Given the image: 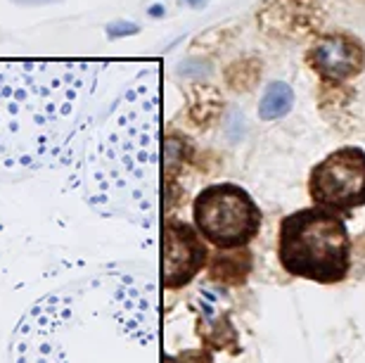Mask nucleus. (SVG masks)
<instances>
[{
  "label": "nucleus",
  "instance_id": "3",
  "mask_svg": "<svg viewBox=\"0 0 365 363\" xmlns=\"http://www.w3.org/2000/svg\"><path fill=\"white\" fill-rule=\"evenodd\" d=\"M148 302L126 273H98L41 297L10 342V363H112L145 323Z\"/></svg>",
  "mask_w": 365,
  "mask_h": 363
},
{
  "label": "nucleus",
  "instance_id": "2",
  "mask_svg": "<svg viewBox=\"0 0 365 363\" xmlns=\"http://www.w3.org/2000/svg\"><path fill=\"white\" fill-rule=\"evenodd\" d=\"M109 64L0 62V171L64 169Z\"/></svg>",
  "mask_w": 365,
  "mask_h": 363
},
{
  "label": "nucleus",
  "instance_id": "6",
  "mask_svg": "<svg viewBox=\"0 0 365 363\" xmlns=\"http://www.w3.org/2000/svg\"><path fill=\"white\" fill-rule=\"evenodd\" d=\"M309 193L318 207L330 212H351L365 205V152L341 148L327 155L311 171Z\"/></svg>",
  "mask_w": 365,
  "mask_h": 363
},
{
  "label": "nucleus",
  "instance_id": "4",
  "mask_svg": "<svg viewBox=\"0 0 365 363\" xmlns=\"http://www.w3.org/2000/svg\"><path fill=\"white\" fill-rule=\"evenodd\" d=\"M277 259L297 278L339 282L351 268V237L337 212L306 207L284 216L280 223Z\"/></svg>",
  "mask_w": 365,
  "mask_h": 363
},
{
  "label": "nucleus",
  "instance_id": "10",
  "mask_svg": "<svg viewBox=\"0 0 365 363\" xmlns=\"http://www.w3.org/2000/svg\"><path fill=\"white\" fill-rule=\"evenodd\" d=\"M121 29H116V26H107V31L109 36H128V34H138V26L135 24H119Z\"/></svg>",
  "mask_w": 365,
  "mask_h": 363
},
{
  "label": "nucleus",
  "instance_id": "11",
  "mask_svg": "<svg viewBox=\"0 0 365 363\" xmlns=\"http://www.w3.org/2000/svg\"><path fill=\"white\" fill-rule=\"evenodd\" d=\"M19 5H46V3H55V0H14Z\"/></svg>",
  "mask_w": 365,
  "mask_h": 363
},
{
  "label": "nucleus",
  "instance_id": "5",
  "mask_svg": "<svg viewBox=\"0 0 365 363\" xmlns=\"http://www.w3.org/2000/svg\"><path fill=\"white\" fill-rule=\"evenodd\" d=\"M197 230L221 250L242 247L259 233L261 209L250 193L232 183L209 185L195 200Z\"/></svg>",
  "mask_w": 365,
  "mask_h": 363
},
{
  "label": "nucleus",
  "instance_id": "9",
  "mask_svg": "<svg viewBox=\"0 0 365 363\" xmlns=\"http://www.w3.org/2000/svg\"><path fill=\"white\" fill-rule=\"evenodd\" d=\"M292 103H294V93L287 83L282 81H275L268 86L264 100L259 105V117L264 121H271L277 117H284L289 110H292Z\"/></svg>",
  "mask_w": 365,
  "mask_h": 363
},
{
  "label": "nucleus",
  "instance_id": "7",
  "mask_svg": "<svg viewBox=\"0 0 365 363\" xmlns=\"http://www.w3.org/2000/svg\"><path fill=\"white\" fill-rule=\"evenodd\" d=\"M207 250L197 233L185 223L169 221L164 226V285L180 287L195 278V273L204 266Z\"/></svg>",
  "mask_w": 365,
  "mask_h": 363
},
{
  "label": "nucleus",
  "instance_id": "1",
  "mask_svg": "<svg viewBox=\"0 0 365 363\" xmlns=\"http://www.w3.org/2000/svg\"><path fill=\"white\" fill-rule=\"evenodd\" d=\"M159 71L145 67L105 110H93L64 169L69 188L105 216L145 223L157 164Z\"/></svg>",
  "mask_w": 365,
  "mask_h": 363
},
{
  "label": "nucleus",
  "instance_id": "12",
  "mask_svg": "<svg viewBox=\"0 0 365 363\" xmlns=\"http://www.w3.org/2000/svg\"><path fill=\"white\" fill-rule=\"evenodd\" d=\"M187 3H190V5H202L204 0H187Z\"/></svg>",
  "mask_w": 365,
  "mask_h": 363
},
{
  "label": "nucleus",
  "instance_id": "8",
  "mask_svg": "<svg viewBox=\"0 0 365 363\" xmlns=\"http://www.w3.org/2000/svg\"><path fill=\"white\" fill-rule=\"evenodd\" d=\"M311 67L327 81H344V78L359 74L365 62L363 46L351 36L334 34L320 39L309 53Z\"/></svg>",
  "mask_w": 365,
  "mask_h": 363
}]
</instances>
